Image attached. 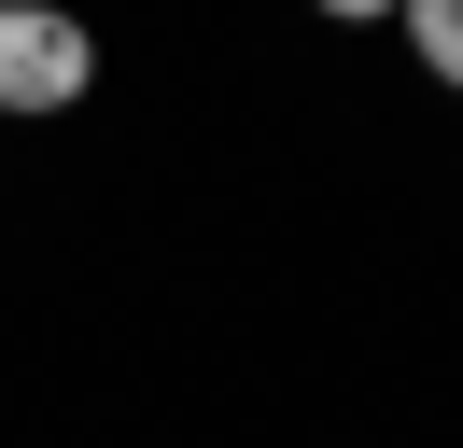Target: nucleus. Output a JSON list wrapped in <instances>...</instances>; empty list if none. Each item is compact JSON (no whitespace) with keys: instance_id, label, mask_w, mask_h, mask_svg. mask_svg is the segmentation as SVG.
Segmentation results:
<instances>
[{"instance_id":"obj_2","label":"nucleus","mask_w":463,"mask_h":448,"mask_svg":"<svg viewBox=\"0 0 463 448\" xmlns=\"http://www.w3.org/2000/svg\"><path fill=\"white\" fill-rule=\"evenodd\" d=\"M407 56L435 84H463V0H407Z\"/></svg>"},{"instance_id":"obj_1","label":"nucleus","mask_w":463,"mask_h":448,"mask_svg":"<svg viewBox=\"0 0 463 448\" xmlns=\"http://www.w3.org/2000/svg\"><path fill=\"white\" fill-rule=\"evenodd\" d=\"M99 84V42L43 0H0V112H71Z\"/></svg>"}]
</instances>
